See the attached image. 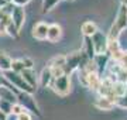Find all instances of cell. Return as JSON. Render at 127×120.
Here are the masks:
<instances>
[{"label": "cell", "mask_w": 127, "mask_h": 120, "mask_svg": "<svg viewBox=\"0 0 127 120\" xmlns=\"http://www.w3.org/2000/svg\"><path fill=\"white\" fill-rule=\"evenodd\" d=\"M4 79H6V81H9L10 85L14 86L18 92H26V93L32 95L34 90H35V89H32L31 86H30V85H28V83L21 78V75L16 74V72H13V71H6V72H4Z\"/></svg>", "instance_id": "cell-1"}, {"label": "cell", "mask_w": 127, "mask_h": 120, "mask_svg": "<svg viewBox=\"0 0 127 120\" xmlns=\"http://www.w3.org/2000/svg\"><path fill=\"white\" fill-rule=\"evenodd\" d=\"M55 93H58L59 96H65L71 92V76L69 75H62L57 79H52L50 85Z\"/></svg>", "instance_id": "cell-2"}, {"label": "cell", "mask_w": 127, "mask_h": 120, "mask_svg": "<svg viewBox=\"0 0 127 120\" xmlns=\"http://www.w3.org/2000/svg\"><path fill=\"white\" fill-rule=\"evenodd\" d=\"M17 103H20V105L26 109V112L30 110L31 113H34V115L41 116V112H40V109H38V106H37L35 99H34L32 95H30V93L18 92L17 93Z\"/></svg>", "instance_id": "cell-3"}, {"label": "cell", "mask_w": 127, "mask_h": 120, "mask_svg": "<svg viewBox=\"0 0 127 120\" xmlns=\"http://www.w3.org/2000/svg\"><path fill=\"white\" fill-rule=\"evenodd\" d=\"M91 40L92 44H93L95 55L107 54V37H106V34H103L102 31H97L91 37Z\"/></svg>", "instance_id": "cell-4"}, {"label": "cell", "mask_w": 127, "mask_h": 120, "mask_svg": "<svg viewBox=\"0 0 127 120\" xmlns=\"http://www.w3.org/2000/svg\"><path fill=\"white\" fill-rule=\"evenodd\" d=\"M79 61H81V51L71 52L68 55H65V65H64V72L65 75H69L72 72L79 69Z\"/></svg>", "instance_id": "cell-5"}, {"label": "cell", "mask_w": 127, "mask_h": 120, "mask_svg": "<svg viewBox=\"0 0 127 120\" xmlns=\"http://www.w3.org/2000/svg\"><path fill=\"white\" fill-rule=\"evenodd\" d=\"M10 19H11V23L14 24V27L20 31L23 28L24 23H26V11H24V9L20 7V6H14L13 10H11V14H10Z\"/></svg>", "instance_id": "cell-6"}, {"label": "cell", "mask_w": 127, "mask_h": 120, "mask_svg": "<svg viewBox=\"0 0 127 120\" xmlns=\"http://www.w3.org/2000/svg\"><path fill=\"white\" fill-rule=\"evenodd\" d=\"M116 30L122 32L123 30H126L127 28V7L124 4H120V9L117 11V16H116V19H114V23L112 24Z\"/></svg>", "instance_id": "cell-7"}, {"label": "cell", "mask_w": 127, "mask_h": 120, "mask_svg": "<svg viewBox=\"0 0 127 120\" xmlns=\"http://www.w3.org/2000/svg\"><path fill=\"white\" fill-rule=\"evenodd\" d=\"M62 38V27L59 24H48V32H47V40L50 42H58Z\"/></svg>", "instance_id": "cell-8"}, {"label": "cell", "mask_w": 127, "mask_h": 120, "mask_svg": "<svg viewBox=\"0 0 127 120\" xmlns=\"http://www.w3.org/2000/svg\"><path fill=\"white\" fill-rule=\"evenodd\" d=\"M47 32H48V24L44 23V21H40V23H37L31 30V34L32 37L38 40V41H44L47 40Z\"/></svg>", "instance_id": "cell-9"}, {"label": "cell", "mask_w": 127, "mask_h": 120, "mask_svg": "<svg viewBox=\"0 0 127 120\" xmlns=\"http://www.w3.org/2000/svg\"><path fill=\"white\" fill-rule=\"evenodd\" d=\"M0 99L13 105V103H17V93L13 92V89L9 88V86L1 85L0 86Z\"/></svg>", "instance_id": "cell-10"}, {"label": "cell", "mask_w": 127, "mask_h": 120, "mask_svg": "<svg viewBox=\"0 0 127 120\" xmlns=\"http://www.w3.org/2000/svg\"><path fill=\"white\" fill-rule=\"evenodd\" d=\"M81 31H82V34H83V37L91 38L95 32L99 31V28H97L96 23H93V21H85V23L81 26Z\"/></svg>", "instance_id": "cell-11"}, {"label": "cell", "mask_w": 127, "mask_h": 120, "mask_svg": "<svg viewBox=\"0 0 127 120\" xmlns=\"http://www.w3.org/2000/svg\"><path fill=\"white\" fill-rule=\"evenodd\" d=\"M99 85H100L99 72H91V74H88V78H86V88H89L91 90H97Z\"/></svg>", "instance_id": "cell-12"}, {"label": "cell", "mask_w": 127, "mask_h": 120, "mask_svg": "<svg viewBox=\"0 0 127 120\" xmlns=\"http://www.w3.org/2000/svg\"><path fill=\"white\" fill-rule=\"evenodd\" d=\"M20 75H21V78H23L24 81H26V82H27L32 89H35V88H37V85H38V81H37L35 74H34V71H32V69H24Z\"/></svg>", "instance_id": "cell-13"}, {"label": "cell", "mask_w": 127, "mask_h": 120, "mask_svg": "<svg viewBox=\"0 0 127 120\" xmlns=\"http://www.w3.org/2000/svg\"><path fill=\"white\" fill-rule=\"evenodd\" d=\"M51 82H52V75H51V71L48 66H45L44 69L41 71V75H40V85L42 88H47L50 86Z\"/></svg>", "instance_id": "cell-14"}, {"label": "cell", "mask_w": 127, "mask_h": 120, "mask_svg": "<svg viewBox=\"0 0 127 120\" xmlns=\"http://www.w3.org/2000/svg\"><path fill=\"white\" fill-rule=\"evenodd\" d=\"M95 106L97 107L99 110H112L114 107V103L112 100H109L107 97H99V99L95 102Z\"/></svg>", "instance_id": "cell-15"}, {"label": "cell", "mask_w": 127, "mask_h": 120, "mask_svg": "<svg viewBox=\"0 0 127 120\" xmlns=\"http://www.w3.org/2000/svg\"><path fill=\"white\" fill-rule=\"evenodd\" d=\"M93 62H95L96 68H97V72H99V71H102L103 68H106V65H109V55H107V54L95 55V58H93Z\"/></svg>", "instance_id": "cell-16"}, {"label": "cell", "mask_w": 127, "mask_h": 120, "mask_svg": "<svg viewBox=\"0 0 127 120\" xmlns=\"http://www.w3.org/2000/svg\"><path fill=\"white\" fill-rule=\"evenodd\" d=\"M11 69V58H10L6 52L0 51V71H10Z\"/></svg>", "instance_id": "cell-17"}, {"label": "cell", "mask_w": 127, "mask_h": 120, "mask_svg": "<svg viewBox=\"0 0 127 120\" xmlns=\"http://www.w3.org/2000/svg\"><path fill=\"white\" fill-rule=\"evenodd\" d=\"M112 92H113V95L116 97H120V96L127 95V83L114 82L113 83V88H112Z\"/></svg>", "instance_id": "cell-18"}, {"label": "cell", "mask_w": 127, "mask_h": 120, "mask_svg": "<svg viewBox=\"0 0 127 120\" xmlns=\"http://www.w3.org/2000/svg\"><path fill=\"white\" fill-rule=\"evenodd\" d=\"M82 52H83L89 60H93V58H95L93 44H92V40L89 37H85V44H83V51H82Z\"/></svg>", "instance_id": "cell-19"}, {"label": "cell", "mask_w": 127, "mask_h": 120, "mask_svg": "<svg viewBox=\"0 0 127 120\" xmlns=\"http://www.w3.org/2000/svg\"><path fill=\"white\" fill-rule=\"evenodd\" d=\"M24 69L26 68H24V64L21 60H11V69L10 71H13L16 74H21Z\"/></svg>", "instance_id": "cell-20"}, {"label": "cell", "mask_w": 127, "mask_h": 120, "mask_svg": "<svg viewBox=\"0 0 127 120\" xmlns=\"http://www.w3.org/2000/svg\"><path fill=\"white\" fill-rule=\"evenodd\" d=\"M59 3V0H42V13H48Z\"/></svg>", "instance_id": "cell-21"}, {"label": "cell", "mask_w": 127, "mask_h": 120, "mask_svg": "<svg viewBox=\"0 0 127 120\" xmlns=\"http://www.w3.org/2000/svg\"><path fill=\"white\" fill-rule=\"evenodd\" d=\"M64 65H65V55H57L50 61L48 66L50 68H52V66H62L64 68Z\"/></svg>", "instance_id": "cell-22"}, {"label": "cell", "mask_w": 127, "mask_h": 120, "mask_svg": "<svg viewBox=\"0 0 127 120\" xmlns=\"http://www.w3.org/2000/svg\"><path fill=\"white\" fill-rule=\"evenodd\" d=\"M6 34H7V35H10V37H13V38H17L18 34H20V31H18L17 28L14 27V24L10 21V23L6 26Z\"/></svg>", "instance_id": "cell-23"}, {"label": "cell", "mask_w": 127, "mask_h": 120, "mask_svg": "<svg viewBox=\"0 0 127 120\" xmlns=\"http://www.w3.org/2000/svg\"><path fill=\"white\" fill-rule=\"evenodd\" d=\"M0 112H1L4 116L10 115V113H11V103L0 99Z\"/></svg>", "instance_id": "cell-24"}, {"label": "cell", "mask_w": 127, "mask_h": 120, "mask_svg": "<svg viewBox=\"0 0 127 120\" xmlns=\"http://www.w3.org/2000/svg\"><path fill=\"white\" fill-rule=\"evenodd\" d=\"M48 68H50V66H48ZM50 71H51V75H52V79H57V78H59V76L65 75L62 66H52V68H50Z\"/></svg>", "instance_id": "cell-25"}, {"label": "cell", "mask_w": 127, "mask_h": 120, "mask_svg": "<svg viewBox=\"0 0 127 120\" xmlns=\"http://www.w3.org/2000/svg\"><path fill=\"white\" fill-rule=\"evenodd\" d=\"M24 112H26V109H24L20 103H13V105H11V113H10V115L18 116V115H21V113H24Z\"/></svg>", "instance_id": "cell-26"}, {"label": "cell", "mask_w": 127, "mask_h": 120, "mask_svg": "<svg viewBox=\"0 0 127 120\" xmlns=\"http://www.w3.org/2000/svg\"><path fill=\"white\" fill-rule=\"evenodd\" d=\"M114 106H119V107H122V109H127V95L120 96V97H116Z\"/></svg>", "instance_id": "cell-27"}, {"label": "cell", "mask_w": 127, "mask_h": 120, "mask_svg": "<svg viewBox=\"0 0 127 120\" xmlns=\"http://www.w3.org/2000/svg\"><path fill=\"white\" fill-rule=\"evenodd\" d=\"M21 61H23L26 69H32V68H34V61H32L31 58H23Z\"/></svg>", "instance_id": "cell-28"}, {"label": "cell", "mask_w": 127, "mask_h": 120, "mask_svg": "<svg viewBox=\"0 0 127 120\" xmlns=\"http://www.w3.org/2000/svg\"><path fill=\"white\" fill-rule=\"evenodd\" d=\"M17 120H32L31 115L28 113V112H24V113H21V115L17 116Z\"/></svg>", "instance_id": "cell-29"}, {"label": "cell", "mask_w": 127, "mask_h": 120, "mask_svg": "<svg viewBox=\"0 0 127 120\" xmlns=\"http://www.w3.org/2000/svg\"><path fill=\"white\" fill-rule=\"evenodd\" d=\"M31 0H13V4L14 6H20V7H24V6L30 3Z\"/></svg>", "instance_id": "cell-30"}, {"label": "cell", "mask_w": 127, "mask_h": 120, "mask_svg": "<svg viewBox=\"0 0 127 120\" xmlns=\"http://www.w3.org/2000/svg\"><path fill=\"white\" fill-rule=\"evenodd\" d=\"M6 35V26L3 23H0V37Z\"/></svg>", "instance_id": "cell-31"}, {"label": "cell", "mask_w": 127, "mask_h": 120, "mask_svg": "<svg viewBox=\"0 0 127 120\" xmlns=\"http://www.w3.org/2000/svg\"><path fill=\"white\" fill-rule=\"evenodd\" d=\"M6 119V116L3 115V113H1V112H0V120H4Z\"/></svg>", "instance_id": "cell-32"}, {"label": "cell", "mask_w": 127, "mask_h": 120, "mask_svg": "<svg viewBox=\"0 0 127 120\" xmlns=\"http://www.w3.org/2000/svg\"><path fill=\"white\" fill-rule=\"evenodd\" d=\"M123 4H124V6L127 7V0H123Z\"/></svg>", "instance_id": "cell-33"}, {"label": "cell", "mask_w": 127, "mask_h": 120, "mask_svg": "<svg viewBox=\"0 0 127 120\" xmlns=\"http://www.w3.org/2000/svg\"><path fill=\"white\" fill-rule=\"evenodd\" d=\"M1 85H3V79L0 78V86H1Z\"/></svg>", "instance_id": "cell-34"}, {"label": "cell", "mask_w": 127, "mask_h": 120, "mask_svg": "<svg viewBox=\"0 0 127 120\" xmlns=\"http://www.w3.org/2000/svg\"><path fill=\"white\" fill-rule=\"evenodd\" d=\"M7 1H9V3H13V0H7Z\"/></svg>", "instance_id": "cell-35"}, {"label": "cell", "mask_w": 127, "mask_h": 120, "mask_svg": "<svg viewBox=\"0 0 127 120\" xmlns=\"http://www.w3.org/2000/svg\"><path fill=\"white\" fill-rule=\"evenodd\" d=\"M4 120H6V119H4Z\"/></svg>", "instance_id": "cell-36"}]
</instances>
